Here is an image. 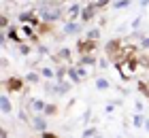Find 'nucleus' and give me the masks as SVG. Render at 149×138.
Returning <instances> with one entry per match:
<instances>
[{
  "label": "nucleus",
  "instance_id": "nucleus-24",
  "mask_svg": "<svg viewBox=\"0 0 149 138\" xmlns=\"http://www.w3.org/2000/svg\"><path fill=\"white\" fill-rule=\"evenodd\" d=\"M145 126H147V130H149V119H147V121H145Z\"/></svg>",
  "mask_w": 149,
  "mask_h": 138
},
{
  "label": "nucleus",
  "instance_id": "nucleus-14",
  "mask_svg": "<svg viewBox=\"0 0 149 138\" xmlns=\"http://www.w3.org/2000/svg\"><path fill=\"white\" fill-rule=\"evenodd\" d=\"M81 62H83V64H94V55H81Z\"/></svg>",
  "mask_w": 149,
  "mask_h": 138
},
{
  "label": "nucleus",
  "instance_id": "nucleus-17",
  "mask_svg": "<svg viewBox=\"0 0 149 138\" xmlns=\"http://www.w3.org/2000/svg\"><path fill=\"white\" fill-rule=\"evenodd\" d=\"M94 134H96V130H94V128H87L85 132H83V138H90V136H94Z\"/></svg>",
  "mask_w": 149,
  "mask_h": 138
},
{
  "label": "nucleus",
  "instance_id": "nucleus-16",
  "mask_svg": "<svg viewBox=\"0 0 149 138\" xmlns=\"http://www.w3.org/2000/svg\"><path fill=\"white\" fill-rule=\"evenodd\" d=\"M68 15H72V17H74V15H81V11H79V6H77V4H72L70 9H68Z\"/></svg>",
  "mask_w": 149,
  "mask_h": 138
},
{
  "label": "nucleus",
  "instance_id": "nucleus-19",
  "mask_svg": "<svg viewBox=\"0 0 149 138\" xmlns=\"http://www.w3.org/2000/svg\"><path fill=\"white\" fill-rule=\"evenodd\" d=\"M28 81H30V83H36V81H38V74L30 72V74H28Z\"/></svg>",
  "mask_w": 149,
  "mask_h": 138
},
{
  "label": "nucleus",
  "instance_id": "nucleus-4",
  "mask_svg": "<svg viewBox=\"0 0 149 138\" xmlns=\"http://www.w3.org/2000/svg\"><path fill=\"white\" fill-rule=\"evenodd\" d=\"M32 128H34V130H38V132H45L47 121L43 119V117H34V121H32Z\"/></svg>",
  "mask_w": 149,
  "mask_h": 138
},
{
  "label": "nucleus",
  "instance_id": "nucleus-1",
  "mask_svg": "<svg viewBox=\"0 0 149 138\" xmlns=\"http://www.w3.org/2000/svg\"><path fill=\"white\" fill-rule=\"evenodd\" d=\"M96 11H98V2H92V4H85L83 9H81V19L83 21H90V19L96 15Z\"/></svg>",
  "mask_w": 149,
  "mask_h": 138
},
{
  "label": "nucleus",
  "instance_id": "nucleus-18",
  "mask_svg": "<svg viewBox=\"0 0 149 138\" xmlns=\"http://www.w3.org/2000/svg\"><path fill=\"white\" fill-rule=\"evenodd\" d=\"M40 74H43V77H53V70H49V68H43V70H40Z\"/></svg>",
  "mask_w": 149,
  "mask_h": 138
},
{
  "label": "nucleus",
  "instance_id": "nucleus-20",
  "mask_svg": "<svg viewBox=\"0 0 149 138\" xmlns=\"http://www.w3.org/2000/svg\"><path fill=\"white\" fill-rule=\"evenodd\" d=\"M22 32L26 34V36H32V30H30V28H28V26H26V28H24V30H22Z\"/></svg>",
  "mask_w": 149,
  "mask_h": 138
},
{
  "label": "nucleus",
  "instance_id": "nucleus-7",
  "mask_svg": "<svg viewBox=\"0 0 149 138\" xmlns=\"http://www.w3.org/2000/svg\"><path fill=\"white\" fill-rule=\"evenodd\" d=\"M19 21H24V24H32V26H34V24H36V17L32 15V13H22V15H19Z\"/></svg>",
  "mask_w": 149,
  "mask_h": 138
},
{
  "label": "nucleus",
  "instance_id": "nucleus-21",
  "mask_svg": "<svg viewBox=\"0 0 149 138\" xmlns=\"http://www.w3.org/2000/svg\"><path fill=\"white\" fill-rule=\"evenodd\" d=\"M40 138H58V136H56V134H49V132H45V134L40 136Z\"/></svg>",
  "mask_w": 149,
  "mask_h": 138
},
{
  "label": "nucleus",
  "instance_id": "nucleus-3",
  "mask_svg": "<svg viewBox=\"0 0 149 138\" xmlns=\"http://www.w3.org/2000/svg\"><path fill=\"white\" fill-rule=\"evenodd\" d=\"M22 89V79H9L6 81V92H19Z\"/></svg>",
  "mask_w": 149,
  "mask_h": 138
},
{
  "label": "nucleus",
  "instance_id": "nucleus-25",
  "mask_svg": "<svg viewBox=\"0 0 149 138\" xmlns=\"http://www.w3.org/2000/svg\"><path fill=\"white\" fill-rule=\"evenodd\" d=\"M117 138H119V136H117Z\"/></svg>",
  "mask_w": 149,
  "mask_h": 138
},
{
  "label": "nucleus",
  "instance_id": "nucleus-15",
  "mask_svg": "<svg viewBox=\"0 0 149 138\" xmlns=\"http://www.w3.org/2000/svg\"><path fill=\"white\" fill-rule=\"evenodd\" d=\"M134 126H136V128H141V126H143V123H145V119H143V117H141V115H134Z\"/></svg>",
  "mask_w": 149,
  "mask_h": 138
},
{
  "label": "nucleus",
  "instance_id": "nucleus-8",
  "mask_svg": "<svg viewBox=\"0 0 149 138\" xmlns=\"http://www.w3.org/2000/svg\"><path fill=\"white\" fill-rule=\"evenodd\" d=\"M79 49L81 53H90L94 49V43H90V40H83V43H79Z\"/></svg>",
  "mask_w": 149,
  "mask_h": 138
},
{
  "label": "nucleus",
  "instance_id": "nucleus-11",
  "mask_svg": "<svg viewBox=\"0 0 149 138\" xmlns=\"http://www.w3.org/2000/svg\"><path fill=\"white\" fill-rule=\"evenodd\" d=\"M96 87L98 89H107V87H109V81H107V79H98L96 81Z\"/></svg>",
  "mask_w": 149,
  "mask_h": 138
},
{
  "label": "nucleus",
  "instance_id": "nucleus-2",
  "mask_svg": "<svg viewBox=\"0 0 149 138\" xmlns=\"http://www.w3.org/2000/svg\"><path fill=\"white\" fill-rule=\"evenodd\" d=\"M40 15H43L45 21H56V19L62 17V11H60L58 6H53L51 11H49V9H43V11H40Z\"/></svg>",
  "mask_w": 149,
  "mask_h": 138
},
{
  "label": "nucleus",
  "instance_id": "nucleus-10",
  "mask_svg": "<svg viewBox=\"0 0 149 138\" xmlns=\"http://www.w3.org/2000/svg\"><path fill=\"white\" fill-rule=\"evenodd\" d=\"M68 74H70V79H72L74 83H79V81H81V72H77L74 68H68Z\"/></svg>",
  "mask_w": 149,
  "mask_h": 138
},
{
  "label": "nucleus",
  "instance_id": "nucleus-9",
  "mask_svg": "<svg viewBox=\"0 0 149 138\" xmlns=\"http://www.w3.org/2000/svg\"><path fill=\"white\" fill-rule=\"evenodd\" d=\"M32 108H34V110H45L47 104H45L43 100H32Z\"/></svg>",
  "mask_w": 149,
  "mask_h": 138
},
{
  "label": "nucleus",
  "instance_id": "nucleus-6",
  "mask_svg": "<svg viewBox=\"0 0 149 138\" xmlns=\"http://www.w3.org/2000/svg\"><path fill=\"white\" fill-rule=\"evenodd\" d=\"M0 108H2V113H11V110H13L9 96H2V100H0Z\"/></svg>",
  "mask_w": 149,
  "mask_h": 138
},
{
  "label": "nucleus",
  "instance_id": "nucleus-23",
  "mask_svg": "<svg viewBox=\"0 0 149 138\" xmlns=\"http://www.w3.org/2000/svg\"><path fill=\"white\" fill-rule=\"evenodd\" d=\"M143 47H145V49H149V38H143Z\"/></svg>",
  "mask_w": 149,
  "mask_h": 138
},
{
  "label": "nucleus",
  "instance_id": "nucleus-13",
  "mask_svg": "<svg viewBox=\"0 0 149 138\" xmlns=\"http://www.w3.org/2000/svg\"><path fill=\"white\" fill-rule=\"evenodd\" d=\"M100 36V30H90V32H87V38H90V40H96Z\"/></svg>",
  "mask_w": 149,
  "mask_h": 138
},
{
  "label": "nucleus",
  "instance_id": "nucleus-12",
  "mask_svg": "<svg viewBox=\"0 0 149 138\" xmlns=\"http://www.w3.org/2000/svg\"><path fill=\"white\" fill-rule=\"evenodd\" d=\"M6 36H9L11 40H15V43L19 40V36H17V30H15V28H13V30H9V32H6Z\"/></svg>",
  "mask_w": 149,
  "mask_h": 138
},
{
  "label": "nucleus",
  "instance_id": "nucleus-5",
  "mask_svg": "<svg viewBox=\"0 0 149 138\" xmlns=\"http://www.w3.org/2000/svg\"><path fill=\"white\" fill-rule=\"evenodd\" d=\"M79 30H81V26L74 24V21H68V24L64 26V34H77Z\"/></svg>",
  "mask_w": 149,
  "mask_h": 138
},
{
  "label": "nucleus",
  "instance_id": "nucleus-22",
  "mask_svg": "<svg viewBox=\"0 0 149 138\" xmlns=\"http://www.w3.org/2000/svg\"><path fill=\"white\" fill-rule=\"evenodd\" d=\"M45 110H47V113H56V106H53V104H49V106H47Z\"/></svg>",
  "mask_w": 149,
  "mask_h": 138
}]
</instances>
